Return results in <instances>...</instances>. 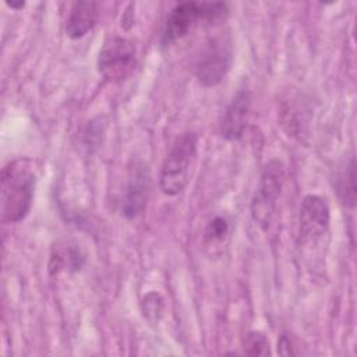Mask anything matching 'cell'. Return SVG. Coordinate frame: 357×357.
<instances>
[{"mask_svg":"<svg viewBox=\"0 0 357 357\" xmlns=\"http://www.w3.org/2000/svg\"><path fill=\"white\" fill-rule=\"evenodd\" d=\"M36 173L32 160L20 158L7 163L1 170V218L17 223L26 218L33 201Z\"/></svg>","mask_w":357,"mask_h":357,"instance_id":"6da1fadb","label":"cell"},{"mask_svg":"<svg viewBox=\"0 0 357 357\" xmlns=\"http://www.w3.org/2000/svg\"><path fill=\"white\" fill-rule=\"evenodd\" d=\"M197 135L194 132L181 134L167 152L159 176L160 190L166 195H177L188 183L190 169L197 155Z\"/></svg>","mask_w":357,"mask_h":357,"instance_id":"7a4b0ae2","label":"cell"},{"mask_svg":"<svg viewBox=\"0 0 357 357\" xmlns=\"http://www.w3.org/2000/svg\"><path fill=\"white\" fill-rule=\"evenodd\" d=\"M227 14V6L225 3H198V1H185L177 4L167 14L163 32H162V45H170L172 42L185 36L197 21L215 22L225 18Z\"/></svg>","mask_w":357,"mask_h":357,"instance_id":"3957f363","label":"cell"},{"mask_svg":"<svg viewBox=\"0 0 357 357\" xmlns=\"http://www.w3.org/2000/svg\"><path fill=\"white\" fill-rule=\"evenodd\" d=\"M284 181V166L280 160H269L259 177L257 191L251 201V216L254 222L266 230L275 215L276 201Z\"/></svg>","mask_w":357,"mask_h":357,"instance_id":"277c9868","label":"cell"},{"mask_svg":"<svg viewBox=\"0 0 357 357\" xmlns=\"http://www.w3.org/2000/svg\"><path fill=\"white\" fill-rule=\"evenodd\" d=\"M135 46L123 36L109 38L98 57L99 74L110 82H119L127 78L135 67Z\"/></svg>","mask_w":357,"mask_h":357,"instance_id":"5b68a950","label":"cell"},{"mask_svg":"<svg viewBox=\"0 0 357 357\" xmlns=\"http://www.w3.org/2000/svg\"><path fill=\"white\" fill-rule=\"evenodd\" d=\"M231 66V42L227 35L213 36L197 64V78L204 86H213L219 84L227 74Z\"/></svg>","mask_w":357,"mask_h":357,"instance_id":"8992f818","label":"cell"},{"mask_svg":"<svg viewBox=\"0 0 357 357\" xmlns=\"http://www.w3.org/2000/svg\"><path fill=\"white\" fill-rule=\"evenodd\" d=\"M329 205L324 197L307 195L300 206L298 241L303 245H315L328 231Z\"/></svg>","mask_w":357,"mask_h":357,"instance_id":"52a82bcc","label":"cell"},{"mask_svg":"<svg viewBox=\"0 0 357 357\" xmlns=\"http://www.w3.org/2000/svg\"><path fill=\"white\" fill-rule=\"evenodd\" d=\"M149 198V173L142 163L132 167L128 184L123 199V213L128 219L139 216L148 204Z\"/></svg>","mask_w":357,"mask_h":357,"instance_id":"ba28073f","label":"cell"},{"mask_svg":"<svg viewBox=\"0 0 357 357\" xmlns=\"http://www.w3.org/2000/svg\"><path fill=\"white\" fill-rule=\"evenodd\" d=\"M251 106V95L248 89H240L227 106L222 124L220 134L225 139L236 141L244 134Z\"/></svg>","mask_w":357,"mask_h":357,"instance_id":"9c48e42d","label":"cell"},{"mask_svg":"<svg viewBox=\"0 0 357 357\" xmlns=\"http://www.w3.org/2000/svg\"><path fill=\"white\" fill-rule=\"evenodd\" d=\"M98 3L96 1H75L66 21V33L71 39L85 36L96 24Z\"/></svg>","mask_w":357,"mask_h":357,"instance_id":"30bf717a","label":"cell"},{"mask_svg":"<svg viewBox=\"0 0 357 357\" xmlns=\"http://www.w3.org/2000/svg\"><path fill=\"white\" fill-rule=\"evenodd\" d=\"M337 195L340 201L349 206L354 208L356 205V166L354 158L346 165V167L337 176Z\"/></svg>","mask_w":357,"mask_h":357,"instance_id":"8fae6325","label":"cell"},{"mask_svg":"<svg viewBox=\"0 0 357 357\" xmlns=\"http://www.w3.org/2000/svg\"><path fill=\"white\" fill-rule=\"evenodd\" d=\"M243 349L247 356H268L271 353L269 340L259 331H251L247 333Z\"/></svg>","mask_w":357,"mask_h":357,"instance_id":"7c38bea8","label":"cell"},{"mask_svg":"<svg viewBox=\"0 0 357 357\" xmlns=\"http://www.w3.org/2000/svg\"><path fill=\"white\" fill-rule=\"evenodd\" d=\"M141 311L149 322H158L163 314L162 296L159 293H148L141 301Z\"/></svg>","mask_w":357,"mask_h":357,"instance_id":"4fadbf2b","label":"cell"},{"mask_svg":"<svg viewBox=\"0 0 357 357\" xmlns=\"http://www.w3.org/2000/svg\"><path fill=\"white\" fill-rule=\"evenodd\" d=\"M227 234H229V223L222 216H215L205 229V238L209 243L223 241Z\"/></svg>","mask_w":357,"mask_h":357,"instance_id":"5bb4252c","label":"cell"},{"mask_svg":"<svg viewBox=\"0 0 357 357\" xmlns=\"http://www.w3.org/2000/svg\"><path fill=\"white\" fill-rule=\"evenodd\" d=\"M297 346H294V339L286 333H283L278 342V351L283 356H293L298 351L296 350Z\"/></svg>","mask_w":357,"mask_h":357,"instance_id":"9a60e30c","label":"cell"},{"mask_svg":"<svg viewBox=\"0 0 357 357\" xmlns=\"http://www.w3.org/2000/svg\"><path fill=\"white\" fill-rule=\"evenodd\" d=\"M7 6L11 8H22L25 6V3H14V1H7Z\"/></svg>","mask_w":357,"mask_h":357,"instance_id":"2e32d148","label":"cell"}]
</instances>
